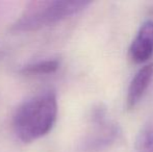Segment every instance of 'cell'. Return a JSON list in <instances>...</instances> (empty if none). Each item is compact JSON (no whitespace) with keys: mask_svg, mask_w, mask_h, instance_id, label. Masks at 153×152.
I'll return each mask as SVG.
<instances>
[{"mask_svg":"<svg viewBox=\"0 0 153 152\" xmlns=\"http://www.w3.org/2000/svg\"><path fill=\"white\" fill-rule=\"evenodd\" d=\"M59 105L53 91H45L25 100L17 108L13 126L17 136L31 143L46 136L56 122Z\"/></svg>","mask_w":153,"mask_h":152,"instance_id":"obj_1","label":"cell"},{"mask_svg":"<svg viewBox=\"0 0 153 152\" xmlns=\"http://www.w3.org/2000/svg\"><path fill=\"white\" fill-rule=\"evenodd\" d=\"M92 4L87 0L70 1H31L25 6L10 30L13 33H30L50 26L67 18L77 15Z\"/></svg>","mask_w":153,"mask_h":152,"instance_id":"obj_2","label":"cell"},{"mask_svg":"<svg viewBox=\"0 0 153 152\" xmlns=\"http://www.w3.org/2000/svg\"><path fill=\"white\" fill-rule=\"evenodd\" d=\"M90 128L80 141V149L85 152L102 151L113 145L120 134L117 123L109 118L103 105H96L90 113Z\"/></svg>","mask_w":153,"mask_h":152,"instance_id":"obj_3","label":"cell"},{"mask_svg":"<svg viewBox=\"0 0 153 152\" xmlns=\"http://www.w3.org/2000/svg\"><path fill=\"white\" fill-rule=\"evenodd\" d=\"M153 56V21H146L140 27L129 47V57L135 64L146 63Z\"/></svg>","mask_w":153,"mask_h":152,"instance_id":"obj_4","label":"cell"},{"mask_svg":"<svg viewBox=\"0 0 153 152\" xmlns=\"http://www.w3.org/2000/svg\"><path fill=\"white\" fill-rule=\"evenodd\" d=\"M153 80V63L143 66L132 77L127 89L126 106L128 110L133 108L143 98L146 91Z\"/></svg>","mask_w":153,"mask_h":152,"instance_id":"obj_5","label":"cell"},{"mask_svg":"<svg viewBox=\"0 0 153 152\" xmlns=\"http://www.w3.org/2000/svg\"><path fill=\"white\" fill-rule=\"evenodd\" d=\"M61 62L59 59H41L28 65H25L21 69V73L27 75H47L52 74L59 70Z\"/></svg>","mask_w":153,"mask_h":152,"instance_id":"obj_6","label":"cell"},{"mask_svg":"<svg viewBox=\"0 0 153 152\" xmlns=\"http://www.w3.org/2000/svg\"><path fill=\"white\" fill-rule=\"evenodd\" d=\"M134 149L137 152H153V119L149 120L137 132Z\"/></svg>","mask_w":153,"mask_h":152,"instance_id":"obj_7","label":"cell"},{"mask_svg":"<svg viewBox=\"0 0 153 152\" xmlns=\"http://www.w3.org/2000/svg\"><path fill=\"white\" fill-rule=\"evenodd\" d=\"M151 13H152V14H153V7L151 8Z\"/></svg>","mask_w":153,"mask_h":152,"instance_id":"obj_8","label":"cell"}]
</instances>
